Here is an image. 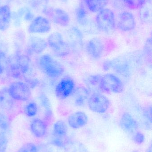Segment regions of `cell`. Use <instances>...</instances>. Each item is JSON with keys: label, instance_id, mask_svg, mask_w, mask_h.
I'll return each instance as SVG.
<instances>
[{"label": "cell", "instance_id": "cell-1", "mask_svg": "<svg viewBox=\"0 0 152 152\" xmlns=\"http://www.w3.org/2000/svg\"><path fill=\"white\" fill-rule=\"evenodd\" d=\"M39 62L43 72L51 79H56L64 73L63 65L49 54L43 55L40 58Z\"/></svg>", "mask_w": 152, "mask_h": 152}, {"label": "cell", "instance_id": "cell-2", "mask_svg": "<svg viewBox=\"0 0 152 152\" xmlns=\"http://www.w3.org/2000/svg\"><path fill=\"white\" fill-rule=\"evenodd\" d=\"M47 45L54 54L58 57H64L70 53L71 49L63 36L59 32L51 34L47 38Z\"/></svg>", "mask_w": 152, "mask_h": 152}, {"label": "cell", "instance_id": "cell-3", "mask_svg": "<svg viewBox=\"0 0 152 152\" xmlns=\"http://www.w3.org/2000/svg\"><path fill=\"white\" fill-rule=\"evenodd\" d=\"M95 22L98 28L104 33H112L116 28L115 14L108 8H104L98 12L95 18Z\"/></svg>", "mask_w": 152, "mask_h": 152}, {"label": "cell", "instance_id": "cell-4", "mask_svg": "<svg viewBox=\"0 0 152 152\" xmlns=\"http://www.w3.org/2000/svg\"><path fill=\"white\" fill-rule=\"evenodd\" d=\"M100 89L106 93L120 94L124 91L125 85L118 76L108 73L102 76Z\"/></svg>", "mask_w": 152, "mask_h": 152}, {"label": "cell", "instance_id": "cell-5", "mask_svg": "<svg viewBox=\"0 0 152 152\" xmlns=\"http://www.w3.org/2000/svg\"><path fill=\"white\" fill-rule=\"evenodd\" d=\"M87 104L90 110L95 113H105L109 108L110 101L109 98L99 92H95L88 98Z\"/></svg>", "mask_w": 152, "mask_h": 152}, {"label": "cell", "instance_id": "cell-6", "mask_svg": "<svg viewBox=\"0 0 152 152\" xmlns=\"http://www.w3.org/2000/svg\"><path fill=\"white\" fill-rule=\"evenodd\" d=\"M8 91L12 98L20 101H26L31 97V92L28 85L21 81H15L9 86Z\"/></svg>", "mask_w": 152, "mask_h": 152}, {"label": "cell", "instance_id": "cell-7", "mask_svg": "<svg viewBox=\"0 0 152 152\" xmlns=\"http://www.w3.org/2000/svg\"><path fill=\"white\" fill-rule=\"evenodd\" d=\"M76 89V83L73 79L65 77L56 86L55 94L59 99L64 100L72 95Z\"/></svg>", "mask_w": 152, "mask_h": 152}, {"label": "cell", "instance_id": "cell-8", "mask_svg": "<svg viewBox=\"0 0 152 152\" xmlns=\"http://www.w3.org/2000/svg\"><path fill=\"white\" fill-rule=\"evenodd\" d=\"M44 12L50 20L61 26H67L70 22V18L67 12L59 8H46Z\"/></svg>", "mask_w": 152, "mask_h": 152}, {"label": "cell", "instance_id": "cell-9", "mask_svg": "<svg viewBox=\"0 0 152 152\" xmlns=\"http://www.w3.org/2000/svg\"><path fill=\"white\" fill-rule=\"evenodd\" d=\"M106 69H112L120 76L125 77H129L131 74V69L129 63L125 58L119 57L106 62Z\"/></svg>", "mask_w": 152, "mask_h": 152}, {"label": "cell", "instance_id": "cell-10", "mask_svg": "<svg viewBox=\"0 0 152 152\" xmlns=\"http://www.w3.org/2000/svg\"><path fill=\"white\" fill-rule=\"evenodd\" d=\"M51 28V21L48 18L37 16L34 18L29 26L28 32L32 34H43L48 33Z\"/></svg>", "mask_w": 152, "mask_h": 152}, {"label": "cell", "instance_id": "cell-11", "mask_svg": "<svg viewBox=\"0 0 152 152\" xmlns=\"http://www.w3.org/2000/svg\"><path fill=\"white\" fill-rule=\"evenodd\" d=\"M68 42L70 49L76 52L81 50L83 44V35L80 29L73 27L68 29L67 33Z\"/></svg>", "mask_w": 152, "mask_h": 152}, {"label": "cell", "instance_id": "cell-12", "mask_svg": "<svg viewBox=\"0 0 152 152\" xmlns=\"http://www.w3.org/2000/svg\"><path fill=\"white\" fill-rule=\"evenodd\" d=\"M117 26L123 32H129L135 28L136 21L131 12L125 11L120 13L117 18Z\"/></svg>", "mask_w": 152, "mask_h": 152}, {"label": "cell", "instance_id": "cell-13", "mask_svg": "<svg viewBox=\"0 0 152 152\" xmlns=\"http://www.w3.org/2000/svg\"><path fill=\"white\" fill-rule=\"evenodd\" d=\"M120 128L129 135L133 134L139 130L140 125L130 113L125 112L122 114L120 120Z\"/></svg>", "mask_w": 152, "mask_h": 152}, {"label": "cell", "instance_id": "cell-14", "mask_svg": "<svg viewBox=\"0 0 152 152\" xmlns=\"http://www.w3.org/2000/svg\"><path fill=\"white\" fill-rule=\"evenodd\" d=\"M87 55L94 60L99 59L103 54L104 45L101 39L94 38L89 40L85 46Z\"/></svg>", "mask_w": 152, "mask_h": 152}, {"label": "cell", "instance_id": "cell-15", "mask_svg": "<svg viewBox=\"0 0 152 152\" xmlns=\"http://www.w3.org/2000/svg\"><path fill=\"white\" fill-rule=\"evenodd\" d=\"M87 115L84 112L78 111L70 114L68 119V124L73 129H79L88 123Z\"/></svg>", "mask_w": 152, "mask_h": 152}, {"label": "cell", "instance_id": "cell-16", "mask_svg": "<svg viewBox=\"0 0 152 152\" xmlns=\"http://www.w3.org/2000/svg\"><path fill=\"white\" fill-rule=\"evenodd\" d=\"M30 129L33 135L38 138H43L47 134V125L40 119L33 120L30 123Z\"/></svg>", "mask_w": 152, "mask_h": 152}, {"label": "cell", "instance_id": "cell-17", "mask_svg": "<svg viewBox=\"0 0 152 152\" xmlns=\"http://www.w3.org/2000/svg\"><path fill=\"white\" fill-rule=\"evenodd\" d=\"M90 90L86 88H76L72 95L74 96L75 105L78 107H82L87 103L90 96Z\"/></svg>", "mask_w": 152, "mask_h": 152}, {"label": "cell", "instance_id": "cell-18", "mask_svg": "<svg viewBox=\"0 0 152 152\" xmlns=\"http://www.w3.org/2000/svg\"><path fill=\"white\" fill-rule=\"evenodd\" d=\"M12 15L10 7L7 5L0 7V31H5L9 28L11 22Z\"/></svg>", "mask_w": 152, "mask_h": 152}, {"label": "cell", "instance_id": "cell-19", "mask_svg": "<svg viewBox=\"0 0 152 152\" xmlns=\"http://www.w3.org/2000/svg\"><path fill=\"white\" fill-rule=\"evenodd\" d=\"M29 45L33 52L39 54L43 52L47 48V42L39 37H32L29 40Z\"/></svg>", "mask_w": 152, "mask_h": 152}, {"label": "cell", "instance_id": "cell-20", "mask_svg": "<svg viewBox=\"0 0 152 152\" xmlns=\"http://www.w3.org/2000/svg\"><path fill=\"white\" fill-rule=\"evenodd\" d=\"M13 105V99L9 94L8 88L0 91V107L5 110H10Z\"/></svg>", "mask_w": 152, "mask_h": 152}, {"label": "cell", "instance_id": "cell-21", "mask_svg": "<svg viewBox=\"0 0 152 152\" xmlns=\"http://www.w3.org/2000/svg\"><path fill=\"white\" fill-rule=\"evenodd\" d=\"M68 126L65 121L59 120L55 122L53 127V136L55 137L64 138L67 137Z\"/></svg>", "mask_w": 152, "mask_h": 152}, {"label": "cell", "instance_id": "cell-22", "mask_svg": "<svg viewBox=\"0 0 152 152\" xmlns=\"http://www.w3.org/2000/svg\"><path fill=\"white\" fill-rule=\"evenodd\" d=\"M16 65L22 74H26L30 67V60L28 56L22 54L18 55L16 58Z\"/></svg>", "mask_w": 152, "mask_h": 152}, {"label": "cell", "instance_id": "cell-23", "mask_svg": "<svg viewBox=\"0 0 152 152\" xmlns=\"http://www.w3.org/2000/svg\"><path fill=\"white\" fill-rule=\"evenodd\" d=\"M87 5L90 11L98 12L105 8L108 3V0H86Z\"/></svg>", "mask_w": 152, "mask_h": 152}, {"label": "cell", "instance_id": "cell-24", "mask_svg": "<svg viewBox=\"0 0 152 152\" xmlns=\"http://www.w3.org/2000/svg\"><path fill=\"white\" fill-rule=\"evenodd\" d=\"M39 98L41 105L44 109L46 118V119H50L52 117L53 113L51 102L49 98L44 94H41Z\"/></svg>", "mask_w": 152, "mask_h": 152}, {"label": "cell", "instance_id": "cell-25", "mask_svg": "<svg viewBox=\"0 0 152 152\" xmlns=\"http://www.w3.org/2000/svg\"><path fill=\"white\" fill-rule=\"evenodd\" d=\"M101 77L102 76L100 75H94L89 76L85 80L87 86L90 89H94L95 90L97 88L99 90H101L100 82Z\"/></svg>", "mask_w": 152, "mask_h": 152}, {"label": "cell", "instance_id": "cell-26", "mask_svg": "<svg viewBox=\"0 0 152 152\" xmlns=\"http://www.w3.org/2000/svg\"><path fill=\"white\" fill-rule=\"evenodd\" d=\"M151 107L145 108L143 111L142 126L145 129H149L151 128L152 114Z\"/></svg>", "mask_w": 152, "mask_h": 152}, {"label": "cell", "instance_id": "cell-27", "mask_svg": "<svg viewBox=\"0 0 152 152\" xmlns=\"http://www.w3.org/2000/svg\"><path fill=\"white\" fill-rule=\"evenodd\" d=\"M76 18L77 21L82 26H84L87 22V13L85 9L81 6L76 10Z\"/></svg>", "mask_w": 152, "mask_h": 152}, {"label": "cell", "instance_id": "cell-28", "mask_svg": "<svg viewBox=\"0 0 152 152\" xmlns=\"http://www.w3.org/2000/svg\"><path fill=\"white\" fill-rule=\"evenodd\" d=\"M65 149L68 152H87L85 147L78 142L70 141Z\"/></svg>", "mask_w": 152, "mask_h": 152}, {"label": "cell", "instance_id": "cell-29", "mask_svg": "<svg viewBox=\"0 0 152 152\" xmlns=\"http://www.w3.org/2000/svg\"><path fill=\"white\" fill-rule=\"evenodd\" d=\"M125 5L130 10L141 9L145 3V0H122Z\"/></svg>", "mask_w": 152, "mask_h": 152}, {"label": "cell", "instance_id": "cell-30", "mask_svg": "<svg viewBox=\"0 0 152 152\" xmlns=\"http://www.w3.org/2000/svg\"><path fill=\"white\" fill-rule=\"evenodd\" d=\"M37 112V106L35 102H31L26 105L24 108V113L28 117H33Z\"/></svg>", "mask_w": 152, "mask_h": 152}, {"label": "cell", "instance_id": "cell-31", "mask_svg": "<svg viewBox=\"0 0 152 152\" xmlns=\"http://www.w3.org/2000/svg\"><path fill=\"white\" fill-rule=\"evenodd\" d=\"M9 66V61L6 54L0 50V75H2L4 71H7Z\"/></svg>", "mask_w": 152, "mask_h": 152}, {"label": "cell", "instance_id": "cell-32", "mask_svg": "<svg viewBox=\"0 0 152 152\" xmlns=\"http://www.w3.org/2000/svg\"><path fill=\"white\" fill-rule=\"evenodd\" d=\"M69 141L67 139V137L61 138L53 136L51 140V143L59 148L65 149Z\"/></svg>", "mask_w": 152, "mask_h": 152}, {"label": "cell", "instance_id": "cell-33", "mask_svg": "<svg viewBox=\"0 0 152 152\" xmlns=\"http://www.w3.org/2000/svg\"><path fill=\"white\" fill-rule=\"evenodd\" d=\"M10 121L9 118L4 113H0V129L5 132L10 128Z\"/></svg>", "mask_w": 152, "mask_h": 152}, {"label": "cell", "instance_id": "cell-34", "mask_svg": "<svg viewBox=\"0 0 152 152\" xmlns=\"http://www.w3.org/2000/svg\"><path fill=\"white\" fill-rule=\"evenodd\" d=\"M7 71L9 75L14 78H19L22 74L17 65L14 64L9 65Z\"/></svg>", "mask_w": 152, "mask_h": 152}, {"label": "cell", "instance_id": "cell-35", "mask_svg": "<svg viewBox=\"0 0 152 152\" xmlns=\"http://www.w3.org/2000/svg\"><path fill=\"white\" fill-rule=\"evenodd\" d=\"M131 137L133 142L137 145L142 144L145 141L144 134L139 130L131 135Z\"/></svg>", "mask_w": 152, "mask_h": 152}, {"label": "cell", "instance_id": "cell-36", "mask_svg": "<svg viewBox=\"0 0 152 152\" xmlns=\"http://www.w3.org/2000/svg\"><path fill=\"white\" fill-rule=\"evenodd\" d=\"M17 152H38V150L35 144L29 143L22 145Z\"/></svg>", "mask_w": 152, "mask_h": 152}, {"label": "cell", "instance_id": "cell-37", "mask_svg": "<svg viewBox=\"0 0 152 152\" xmlns=\"http://www.w3.org/2000/svg\"><path fill=\"white\" fill-rule=\"evenodd\" d=\"M8 140L5 132L0 133V152H6Z\"/></svg>", "mask_w": 152, "mask_h": 152}, {"label": "cell", "instance_id": "cell-38", "mask_svg": "<svg viewBox=\"0 0 152 152\" xmlns=\"http://www.w3.org/2000/svg\"><path fill=\"white\" fill-rule=\"evenodd\" d=\"M23 13L24 14V18L26 21H32V20L34 19V16H33V13L29 11L28 10L24 11Z\"/></svg>", "mask_w": 152, "mask_h": 152}, {"label": "cell", "instance_id": "cell-39", "mask_svg": "<svg viewBox=\"0 0 152 152\" xmlns=\"http://www.w3.org/2000/svg\"><path fill=\"white\" fill-rule=\"evenodd\" d=\"M152 145L151 144L150 146H149V147H148V149H147L146 152H152Z\"/></svg>", "mask_w": 152, "mask_h": 152}, {"label": "cell", "instance_id": "cell-40", "mask_svg": "<svg viewBox=\"0 0 152 152\" xmlns=\"http://www.w3.org/2000/svg\"><path fill=\"white\" fill-rule=\"evenodd\" d=\"M43 1L47 3L48 2V0H43Z\"/></svg>", "mask_w": 152, "mask_h": 152}, {"label": "cell", "instance_id": "cell-41", "mask_svg": "<svg viewBox=\"0 0 152 152\" xmlns=\"http://www.w3.org/2000/svg\"><path fill=\"white\" fill-rule=\"evenodd\" d=\"M132 152H139L138 151H132Z\"/></svg>", "mask_w": 152, "mask_h": 152}]
</instances>
